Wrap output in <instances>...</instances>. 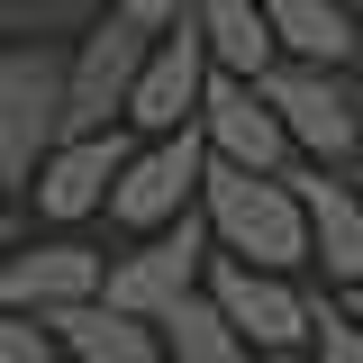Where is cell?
<instances>
[{
  "label": "cell",
  "instance_id": "cell-1",
  "mask_svg": "<svg viewBox=\"0 0 363 363\" xmlns=\"http://www.w3.org/2000/svg\"><path fill=\"white\" fill-rule=\"evenodd\" d=\"M200 191H209V227H218L245 264H264V272L309 264V218H300V191L291 182L245 173V164L218 155V164H200Z\"/></svg>",
  "mask_w": 363,
  "mask_h": 363
},
{
  "label": "cell",
  "instance_id": "cell-2",
  "mask_svg": "<svg viewBox=\"0 0 363 363\" xmlns=\"http://www.w3.org/2000/svg\"><path fill=\"white\" fill-rule=\"evenodd\" d=\"M55 136H64V45L28 37L18 55H0V191L37 182Z\"/></svg>",
  "mask_w": 363,
  "mask_h": 363
},
{
  "label": "cell",
  "instance_id": "cell-3",
  "mask_svg": "<svg viewBox=\"0 0 363 363\" xmlns=\"http://www.w3.org/2000/svg\"><path fill=\"white\" fill-rule=\"evenodd\" d=\"M145 37H155V28H136V18H100V28L64 55V136L109 128V118L128 109V82H136V64H145Z\"/></svg>",
  "mask_w": 363,
  "mask_h": 363
},
{
  "label": "cell",
  "instance_id": "cell-4",
  "mask_svg": "<svg viewBox=\"0 0 363 363\" xmlns=\"http://www.w3.org/2000/svg\"><path fill=\"white\" fill-rule=\"evenodd\" d=\"M255 82H264L281 136H300L318 164H345V155H354V91L336 82V64H272Z\"/></svg>",
  "mask_w": 363,
  "mask_h": 363
},
{
  "label": "cell",
  "instance_id": "cell-5",
  "mask_svg": "<svg viewBox=\"0 0 363 363\" xmlns=\"http://www.w3.org/2000/svg\"><path fill=\"white\" fill-rule=\"evenodd\" d=\"M200 164H209V155H200V136L173 128V136H155L145 155L118 164V182H109V200H100V209H109L118 227H164V218H182V200L200 191Z\"/></svg>",
  "mask_w": 363,
  "mask_h": 363
},
{
  "label": "cell",
  "instance_id": "cell-6",
  "mask_svg": "<svg viewBox=\"0 0 363 363\" xmlns=\"http://www.w3.org/2000/svg\"><path fill=\"white\" fill-rule=\"evenodd\" d=\"M209 300H218V318L255 354H291V345L309 336V300H300L281 272H264V264H218L209 272Z\"/></svg>",
  "mask_w": 363,
  "mask_h": 363
},
{
  "label": "cell",
  "instance_id": "cell-7",
  "mask_svg": "<svg viewBox=\"0 0 363 363\" xmlns=\"http://www.w3.org/2000/svg\"><path fill=\"white\" fill-rule=\"evenodd\" d=\"M200 82H209V45H200L191 9H182L173 37H145V64H136V82H128V118L155 128V136H173L182 109H200Z\"/></svg>",
  "mask_w": 363,
  "mask_h": 363
},
{
  "label": "cell",
  "instance_id": "cell-8",
  "mask_svg": "<svg viewBox=\"0 0 363 363\" xmlns=\"http://www.w3.org/2000/svg\"><path fill=\"white\" fill-rule=\"evenodd\" d=\"M200 245H209V218H173L145 255H128V264H109V281H100V300L128 318H164L191 291V272H200Z\"/></svg>",
  "mask_w": 363,
  "mask_h": 363
},
{
  "label": "cell",
  "instance_id": "cell-9",
  "mask_svg": "<svg viewBox=\"0 0 363 363\" xmlns=\"http://www.w3.org/2000/svg\"><path fill=\"white\" fill-rule=\"evenodd\" d=\"M118 164H128V145L109 128H82V136H55L45 145V164H37V209L45 218H91L100 200H109V182H118Z\"/></svg>",
  "mask_w": 363,
  "mask_h": 363
},
{
  "label": "cell",
  "instance_id": "cell-10",
  "mask_svg": "<svg viewBox=\"0 0 363 363\" xmlns=\"http://www.w3.org/2000/svg\"><path fill=\"white\" fill-rule=\"evenodd\" d=\"M100 281H109V264L91 255V245H73V236H55V245H28V255H9L0 264V309H64V300H100Z\"/></svg>",
  "mask_w": 363,
  "mask_h": 363
},
{
  "label": "cell",
  "instance_id": "cell-11",
  "mask_svg": "<svg viewBox=\"0 0 363 363\" xmlns=\"http://www.w3.org/2000/svg\"><path fill=\"white\" fill-rule=\"evenodd\" d=\"M200 109H209V145L227 164H245V173H272L281 164L291 136H281V118H272V100L255 82H236V73L227 82H200Z\"/></svg>",
  "mask_w": 363,
  "mask_h": 363
},
{
  "label": "cell",
  "instance_id": "cell-12",
  "mask_svg": "<svg viewBox=\"0 0 363 363\" xmlns=\"http://www.w3.org/2000/svg\"><path fill=\"white\" fill-rule=\"evenodd\" d=\"M300 218H309V255L327 264V281H363V191L354 182H327V173H300Z\"/></svg>",
  "mask_w": 363,
  "mask_h": 363
},
{
  "label": "cell",
  "instance_id": "cell-13",
  "mask_svg": "<svg viewBox=\"0 0 363 363\" xmlns=\"http://www.w3.org/2000/svg\"><path fill=\"white\" fill-rule=\"evenodd\" d=\"M45 327L82 363H164L155 318H128V309H109V300H64V309H45Z\"/></svg>",
  "mask_w": 363,
  "mask_h": 363
},
{
  "label": "cell",
  "instance_id": "cell-14",
  "mask_svg": "<svg viewBox=\"0 0 363 363\" xmlns=\"http://www.w3.org/2000/svg\"><path fill=\"white\" fill-rule=\"evenodd\" d=\"M191 9V28H200V45H209V64H227L236 82H255V73H272V28H264V0H182Z\"/></svg>",
  "mask_w": 363,
  "mask_h": 363
},
{
  "label": "cell",
  "instance_id": "cell-15",
  "mask_svg": "<svg viewBox=\"0 0 363 363\" xmlns=\"http://www.w3.org/2000/svg\"><path fill=\"white\" fill-rule=\"evenodd\" d=\"M264 28L281 55H300V64H345L354 55V18L336 9V0H264Z\"/></svg>",
  "mask_w": 363,
  "mask_h": 363
},
{
  "label": "cell",
  "instance_id": "cell-16",
  "mask_svg": "<svg viewBox=\"0 0 363 363\" xmlns=\"http://www.w3.org/2000/svg\"><path fill=\"white\" fill-rule=\"evenodd\" d=\"M91 18H100V0H0V37H64Z\"/></svg>",
  "mask_w": 363,
  "mask_h": 363
},
{
  "label": "cell",
  "instance_id": "cell-17",
  "mask_svg": "<svg viewBox=\"0 0 363 363\" xmlns=\"http://www.w3.org/2000/svg\"><path fill=\"white\" fill-rule=\"evenodd\" d=\"M309 336H318V363H363V327L327 300H309Z\"/></svg>",
  "mask_w": 363,
  "mask_h": 363
},
{
  "label": "cell",
  "instance_id": "cell-18",
  "mask_svg": "<svg viewBox=\"0 0 363 363\" xmlns=\"http://www.w3.org/2000/svg\"><path fill=\"white\" fill-rule=\"evenodd\" d=\"M55 327H28V309H0V363H45Z\"/></svg>",
  "mask_w": 363,
  "mask_h": 363
},
{
  "label": "cell",
  "instance_id": "cell-19",
  "mask_svg": "<svg viewBox=\"0 0 363 363\" xmlns=\"http://www.w3.org/2000/svg\"><path fill=\"white\" fill-rule=\"evenodd\" d=\"M118 18H136V28H173L182 0H118Z\"/></svg>",
  "mask_w": 363,
  "mask_h": 363
},
{
  "label": "cell",
  "instance_id": "cell-20",
  "mask_svg": "<svg viewBox=\"0 0 363 363\" xmlns=\"http://www.w3.org/2000/svg\"><path fill=\"white\" fill-rule=\"evenodd\" d=\"M345 164H354V191H363V91H354V155Z\"/></svg>",
  "mask_w": 363,
  "mask_h": 363
},
{
  "label": "cell",
  "instance_id": "cell-21",
  "mask_svg": "<svg viewBox=\"0 0 363 363\" xmlns=\"http://www.w3.org/2000/svg\"><path fill=\"white\" fill-rule=\"evenodd\" d=\"M0 227H9V191H0Z\"/></svg>",
  "mask_w": 363,
  "mask_h": 363
},
{
  "label": "cell",
  "instance_id": "cell-22",
  "mask_svg": "<svg viewBox=\"0 0 363 363\" xmlns=\"http://www.w3.org/2000/svg\"><path fill=\"white\" fill-rule=\"evenodd\" d=\"M354 55H363V28H354Z\"/></svg>",
  "mask_w": 363,
  "mask_h": 363
}]
</instances>
